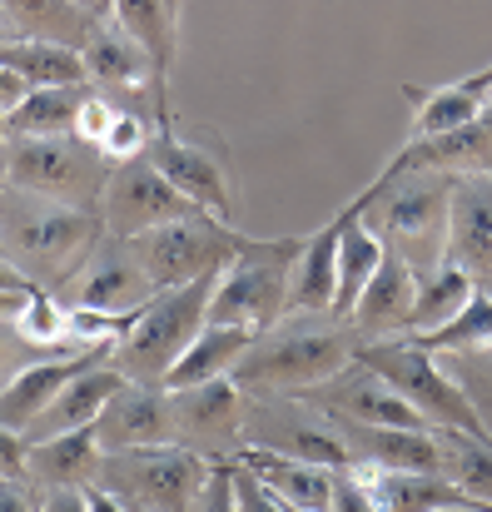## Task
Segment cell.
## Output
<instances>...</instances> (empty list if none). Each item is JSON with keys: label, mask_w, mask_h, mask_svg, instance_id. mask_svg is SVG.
<instances>
[{"label": "cell", "mask_w": 492, "mask_h": 512, "mask_svg": "<svg viewBox=\"0 0 492 512\" xmlns=\"http://www.w3.org/2000/svg\"><path fill=\"white\" fill-rule=\"evenodd\" d=\"M105 219L100 209H75L55 204L30 189H5L0 194V249L5 259L35 284V289H70L90 254L105 244Z\"/></svg>", "instance_id": "6da1fadb"}, {"label": "cell", "mask_w": 492, "mask_h": 512, "mask_svg": "<svg viewBox=\"0 0 492 512\" xmlns=\"http://www.w3.org/2000/svg\"><path fill=\"white\" fill-rule=\"evenodd\" d=\"M358 358V339L333 314H284L234 363V388L249 398H299Z\"/></svg>", "instance_id": "7a4b0ae2"}, {"label": "cell", "mask_w": 492, "mask_h": 512, "mask_svg": "<svg viewBox=\"0 0 492 512\" xmlns=\"http://www.w3.org/2000/svg\"><path fill=\"white\" fill-rule=\"evenodd\" d=\"M458 174L413 170V174H378L353 204L358 219L398 254L413 274H428L448 254V204H453Z\"/></svg>", "instance_id": "3957f363"}, {"label": "cell", "mask_w": 492, "mask_h": 512, "mask_svg": "<svg viewBox=\"0 0 492 512\" xmlns=\"http://www.w3.org/2000/svg\"><path fill=\"white\" fill-rule=\"evenodd\" d=\"M214 279H219V274L155 294V299L140 309L135 329L110 348V363H115L130 383L164 388V373L179 363V353L199 339L204 324H209V294H214Z\"/></svg>", "instance_id": "277c9868"}, {"label": "cell", "mask_w": 492, "mask_h": 512, "mask_svg": "<svg viewBox=\"0 0 492 512\" xmlns=\"http://www.w3.org/2000/svg\"><path fill=\"white\" fill-rule=\"evenodd\" d=\"M358 363L373 368L393 393H403L433 428H458V433H473V438H492L488 423L478 418L473 398L463 393V383L418 343L408 339H378V343H358Z\"/></svg>", "instance_id": "5b68a950"}, {"label": "cell", "mask_w": 492, "mask_h": 512, "mask_svg": "<svg viewBox=\"0 0 492 512\" xmlns=\"http://www.w3.org/2000/svg\"><path fill=\"white\" fill-rule=\"evenodd\" d=\"M304 239H249V249L214 279L209 294V324H244V329H274L289 314V274Z\"/></svg>", "instance_id": "8992f818"}, {"label": "cell", "mask_w": 492, "mask_h": 512, "mask_svg": "<svg viewBox=\"0 0 492 512\" xmlns=\"http://www.w3.org/2000/svg\"><path fill=\"white\" fill-rule=\"evenodd\" d=\"M209 458H199L184 443H155V448H120L105 453L100 463V488L115 493L120 503L135 512H189L204 478H209Z\"/></svg>", "instance_id": "52a82bcc"}, {"label": "cell", "mask_w": 492, "mask_h": 512, "mask_svg": "<svg viewBox=\"0 0 492 512\" xmlns=\"http://www.w3.org/2000/svg\"><path fill=\"white\" fill-rule=\"evenodd\" d=\"M135 264L150 274L155 289H179V284H194V279H209V274H224L244 249L249 239L234 234L229 224H219L214 214H189V219H174L160 229H145L135 239H125Z\"/></svg>", "instance_id": "ba28073f"}, {"label": "cell", "mask_w": 492, "mask_h": 512, "mask_svg": "<svg viewBox=\"0 0 492 512\" xmlns=\"http://www.w3.org/2000/svg\"><path fill=\"white\" fill-rule=\"evenodd\" d=\"M0 160H5V174L15 189H30V194H45L55 204H75V209H100V189L110 179L105 155L75 135H60V140L10 135Z\"/></svg>", "instance_id": "9c48e42d"}, {"label": "cell", "mask_w": 492, "mask_h": 512, "mask_svg": "<svg viewBox=\"0 0 492 512\" xmlns=\"http://www.w3.org/2000/svg\"><path fill=\"white\" fill-rule=\"evenodd\" d=\"M249 398V393H244ZM244 448H264V453H284L299 463H319L343 473L353 463L343 433L333 428V418L319 413L304 398H249L244 403Z\"/></svg>", "instance_id": "30bf717a"}, {"label": "cell", "mask_w": 492, "mask_h": 512, "mask_svg": "<svg viewBox=\"0 0 492 512\" xmlns=\"http://www.w3.org/2000/svg\"><path fill=\"white\" fill-rule=\"evenodd\" d=\"M189 214H204V209L189 204L145 155L130 165H110V179L100 189V219L115 239H135L145 229H160V224L189 219Z\"/></svg>", "instance_id": "8fae6325"}, {"label": "cell", "mask_w": 492, "mask_h": 512, "mask_svg": "<svg viewBox=\"0 0 492 512\" xmlns=\"http://www.w3.org/2000/svg\"><path fill=\"white\" fill-rule=\"evenodd\" d=\"M244 393L234 388V378H209L199 388H179L169 393L174 408V443L194 448L209 463H224L244 448Z\"/></svg>", "instance_id": "7c38bea8"}, {"label": "cell", "mask_w": 492, "mask_h": 512, "mask_svg": "<svg viewBox=\"0 0 492 512\" xmlns=\"http://www.w3.org/2000/svg\"><path fill=\"white\" fill-rule=\"evenodd\" d=\"M304 403H314L319 413L328 418H343V423H373V428H418V433H428L433 423L403 398V393H393L373 368H363L358 358L343 368V373H333L328 383L319 388H309V393H299Z\"/></svg>", "instance_id": "4fadbf2b"}, {"label": "cell", "mask_w": 492, "mask_h": 512, "mask_svg": "<svg viewBox=\"0 0 492 512\" xmlns=\"http://www.w3.org/2000/svg\"><path fill=\"white\" fill-rule=\"evenodd\" d=\"M85 80L100 90V95H110V100H125V95H150L155 105H160L164 125H169V90L160 85V75H155V60L130 40V35H120L110 20H100L95 30H90V40H85Z\"/></svg>", "instance_id": "5bb4252c"}, {"label": "cell", "mask_w": 492, "mask_h": 512, "mask_svg": "<svg viewBox=\"0 0 492 512\" xmlns=\"http://www.w3.org/2000/svg\"><path fill=\"white\" fill-rule=\"evenodd\" d=\"M70 304H85V309H105V314H135L145 309L160 289L150 284V274L135 264L130 244L105 234V244L90 254V264L80 269V279L70 284Z\"/></svg>", "instance_id": "9a60e30c"}, {"label": "cell", "mask_w": 492, "mask_h": 512, "mask_svg": "<svg viewBox=\"0 0 492 512\" xmlns=\"http://www.w3.org/2000/svg\"><path fill=\"white\" fill-rule=\"evenodd\" d=\"M110 348H80V353H45L25 368H15L5 383H0V428H15L25 438V428L55 403V393L90 363H105Z\"/></svg>", "instance_id": "2e32d148"}, {"label": "cell", "mask_w": 492, "mask_h": 512, "mask_svg": "<svg viewBox=\"0 0 492 512\" xmlns=\"http://www.w3.org/2000/svg\"><path fill=\"white\" fill-rule=\"evenodd\" d=\"M145 160H150V165H155V170H160L164 179L189 199V204H199V209H204V214H214L219 224H229V219H234L224 165H219L204 145H189V140H179L174 130H155V140H150Z\"/></svg>", "instance_id": "e0dca14e"}, {"label": "cell", "mask_w": 492, "mask_h": 512, "mask_svg": "<svg viewBox=\"0 0 492 512\" xmlns=\"http://www.w3.org/2000/svg\"><path fill=\"white\" fill-rule=\"evenodd\" d=\"M413 304H418V274H413L398 254H383L378 274L368 279V289L358 294V304L348 309L343 324L353 329L358 343L398 339V334H408Z\"/></svg>", "instance_id": "ac0fdd59"}, {"label": "cell", "mask_w": 492, "mask_h": 512, "mask_svg": "<svg viewBox=\"0 0 492 512\" xmlns=\"http://www.w3.org/2000/svg\"><path fill=\"white\" fill-rule=\"evenodd\" d=\"M95 438L105 453L120 448H155V443H174V408L169 393L150 388V383H125L105 413L95 418Z\"/></svg>", "instance_id": "d6986e66"}, {"label": "cell", "mask_w": 492, "mask_h": 512, "mask_svg": "<svg viewBox=\"0 0 492 512\" xmlns=\"http://www.w3.org/2000/svg\"><path fill=\"white\" fill-rule=\"evenodd\" d=\"M448 264L483 279L492 269V174H458L448 204Z\"/></svg>", "instance_id": "ffe728a7"}, {"label": "cell", "mask_w": 492, "mask_h": 512, "mask_svg": "<svg viewBox=\"0 0 492 512\" xmlns=\"http://www.w3.org/2000/svg\"><path fill=\"white\" fill-rule=\"evenodd\" d=\"M413 170H443V174H492V105L463 130L433 135V140H408L383 174H413Z\"/></svg>", "instance_id": "44dd1931"}, {"label": "cell", "mask_w": 492, "mask_h": 512, "mask_svg": "<svg viewBox=\"0 0 492 512\" xmlns=\"http://www.w3.org/2000/svg\"><path fill=\"white\" fill-rule=\"evenodd\" d=\"M130 378L105 358V363H90V368H80L60 393H55V403L25 428V443H45V438H60V433H75V428H90L100 413H105V403L125 388Z\"/></svg>", "instance_id": "7402d4cb"}, {"label": "cell", "mask_w": 492, "mask_h": 512, "mask_svg": "<svg viewBox=\"0 0 492 512\" xmlns=\"http://www.w3.org/2000/svg\"><path fill=\"white\" fill-rule=\"evenodd\" d=\"M100 463H105V448L95 438V423L75 428V433H60V438H45V443H25V483L40 488V493H50V488H95Z\"/></svg>", "instance_id": "603a6c76"}, {"label": "cell", "mask_w": 492, "mask_h": 512, "mask_svg": "<svg viewBox=\"0 0 492 512\" xmlns=\"http://www.w3.org/2000/svg\"><path fill=\"white\" fill-rule=\"evenodd\" d=\"M418 110H413V125H408V140H433V135H448V130H463L473 125L478 115H488L492 105V65L478 75H463L453 85H433V90H413Z\"/></svg>", "instance_id": "cb8c5ba5"}, {"label": "cell", "mask_w": 492, "mask_h": 512, "mask_svg": "<svg viewBox=\"0 0 492 512\" xmlns=\"http://www.w3.org/2000/svg\"><path fill=\"white\" fill-rule=\"evenodd\" d=\"M234 463H244L284 508L328 512V503H333V468L299 463V458H284V453H264V448H239Z\"/></svg>", "instance_id": "d4e9b609"}, {"label": "cell", "mask_w": 492, "mask_h": 512, "mask_svg": "<svg viewBox=\"0 0 492 512\" xmlns=\"http://www.w3.org/2000/svg\"><path fill=\"white\" fill-rule=\"evenodd\" d=\"M259 339V329H244V324H204V334L179 353V363L164 373V393H179V388H199L209 378H229L234 363L249 353V343Z\"/></svg>", "instance_id": "484cf974"}, {"label": "cell", "mask_w": 492, "mask_h": 512, "mask_svg": "<svg viewBox=\"0 0 492 512\" xmlns=\"http://www.w3.org/2000/svg\"><path fill=\"white\" fill-rule=\"evenodd\" d=\"M338 294V214L314 229L289 274V314H333Z\"/></svg>", "instance_id": "4316f807"}, {"label": "cell", "mask_w": 492, "mask_h": 512, "mask_svg": "<svg viewBox=\"0 0 492 512\" xmlns=\"http://www.w3.org/2000/svg\"><path fill=\"white\" fill-rule=\"evenodd\" d=\"M0 65H5L25 90L90 85V80H85V55H80V50H70V45H50V40L5 35V40H0Z\"/></svg>", "instance_id": "83f0119b"}, {"label": "cell", "mask_w": 492, "mask_h": 512, "mask_svg": "<svg viewBox=\"0 0 492 512\" xmlns=\"http://www.w3.org/2000/svg\"><path fill=\"white\" fill-rule=\"evenodd\" d=\"M0 20H5L10 35L70 45V50H85L90 30L100 25V20H95L90 10H80L75 0H0Z\"/></svg>", "instance_id": "f1b7e54d"}, {"label": "cell", "mask_w": 492, "mask_h": 512, "mask_svg": "<svg viewBox=\"0 0 492 512\" xmlns=\"http://www.w3.org/2000/svg\"><path fill=\"white\" fill-rule=\"evenodd\" d=\"M383 254H388V244L358 219V204L338 209V294H333V319H348V309L358 304V294L378 274Z\"/></svg>", "instance_id": "f546056e"}, {"label": "cell", "mask_w": 492, "mask_h": 512, "mask_svg": "<svg viewBox=\"0 0 492 512\" xmlns=\"http://www.w3.org/2000/svg\"><path fill=\"white\" fill-rule=\"evenodd\" d=\"M110 25L120 35H130L155 60V75H160V85L169 90L174 50H179V10L169 0H115L110 5Z\"/></svg>", "instance_id": "4dcf8cb0"}, {"label": "cell", "mask_w": 492, "mask_h": 512, "mask_svg": "<svg viewBox=\"0 0 492 512\" xmlns=\"http://www.w3.org/2000/svg\"><path fill=\"white\" fill-rule=\"evenodd\" d=\"M90 95V85H65V90H25V100L5 115L10 135L20 140H60L75 135V115L80 100Z\"/></svg>", "instance_id": "1f68e13d"}, {"label": "cell", "mask_w": 492, "mask_h": 512, "mask_svg": "<svg viewBox=\"0 0 492 512\" xmlns=\"http://www.w3.org/2000/svg\"><path fill=\"white\" fill-rule=\"evenodd\" d=\"M478 294V279L458 264H438L428 274H418V304H413V319H408V334H433L443 329L448 319H458L468 309V299Z\"/></svg>", "instance_id": "d6a6232c"}, {"label": "cell", "mask_w": 492, "mask_h": 512, "mask_svg": "<svg viewBox=\"0 0 492 512\" xmlns=\"http://www.w3.org/2000/svg\"><path fill=\"white\" fill-rule=\"evenodd\" d=\"M443 443V473L473 498L492 508V438H473L458 428H433Z\"/></svg>", "instance_id": "836d02e7"}, {"label": "cell", "mask_w": 492, "mask_h": 512, "mask_svg": "<svg viewBox=\"0 0 492 512\" xmlns=\"http://www.w3.org/2000/svg\"><path fill=\"white\" fill-rule=\"evenodd\" d=\"M408 339L418 343V348H428L433 358H448V353H492V299L478 289L458 319H448L433 334H408Z\"/></svg>", "instance_id": "e575fe53"}, {"label": "cell", "mask_w": 492, "mask_h": 512, "mask_svg": "<svg viewBox=\"0 0 492 512\" xmlns=\"http://www.w3.org/2000/svg\"><path fill=\"white\" fill-rule=\"evenodd\" d=\"M65 319H70V304H60L50 289H35L20 314H15V339L30 343V348H45V353H80L70 348V334H65Z\"/></svg>", "instance_id": "d590c367"}, {"label": "cell", "mask_w": 492, "mask_h": 512, "mask_svg": "<svg viewBox=\"0 0 492 512\" xmlns=\"http://www.w3.org/2000/svg\"><path fill=\"white\" fill-rule=\"evenodd\" d=\"M150 140H155L150 115L115 105V120H110V130H105V140H100V155H105V165H130V160H140V155L150 150Z\"/></svg>", "instance_id": "8d00e7d4"}, {"label": "cell", "mask_w": 492, "mask_h": 512, "mask_svg": "<svg viewBox=\"0 0 492 512\" xmlns=\"http://www.w3.org/2000/svg\"><path fill=\"white\" fill-rule=\"evenodd\" d=\"M443 368L463 383V393L473 398L478 418L488 423V433H492V353H448Z\"/></svg>", "instance_id": "74e56055"}, {"label": "cell", "mask_w": 492, "mask_h": 512, "mask_svg": "<svg viewBox=\"0 0 492 512\" xmlns=\"http://www.w3.org/2000/svg\"><path fill=\"white\" fill-rule=\"evenodd\" d=\"M110 120H115V100H110V95H100V90L90 85V95L80 100V115H75V140H85V145H95V150H100V140H105Z\"/></svg>", "instance_id": "f35d334b"}, {"label": "cell", "mask_w": 492, "mask_h": 512, "mask_svg": "<svg viewBox=\"0 0 492 512\" xmlns=\"http://www.w3.org/2000/svg\"><path fill=\"white\" fill-rule=\"evenodd\" d=\"M189 512H239V503H234V458L209 468V478H204V488H199Z\"/></svg>", "instance_id": "ab89813d"}, {"label": "cell", "mask_w": 492, "mask_h": 512, "mask_svg": "<svg viewBox=\"0 0 492 512\" xmlns=\"http://www.w3.org/2000/svg\"><path fill=\"white\" fill-rule=\"evenodd\" d=\"M234 503H239V512H284V503H279L244 463H234Z\"/></svg>", "instance_id": "60d3db41"}, {"label": "cell", "mask_w": 492, "mask_h": 512, "mask_svg": "<svg viewBox=\"0 0 492 512\" xmlns=\"http://www.w3.org/2000/svg\"><path fill=\"white\" fill-rule=\"evenodd\" d=\"M328 512H383L373 503V493L358 483V473L353 468H343V473H333V503Z\"/></svg>", "instance_id": "b9f144b4"}, {"label": "cell", "mask_w": 492, "mask_h": 512, "mask_svg": "<svg viewBox=\"0 0 492 512\" xmlns=\"http://www.w3.org/2000/svg\"><path fill=\"white\" fill-rule=\"evenodd\" d=\"M0 483H25V438L0 428Z\"/></svg>", "instance_id": "7bdbcfd3"}, {"label": "cell", "mask_w": 492, "mask_h": 512, "mask_svg": "<svg viewBox=\"0 0 492 512\" xmlns=\"http://www.w3.org/2000/svg\"><path fill=\"white\" fill-rule=\"evenodd\" d=\"M40 512H90V493L85 488H50L35 498Z\"/></svg>", "instance_id": "ee69618b"}, {"label": "cell", "mask_w": 492, "mask_h": 512, "mask_svg": "<svg viewBox=\"0 0 492 512\" xmlns=\"http://www.w3.org/2000/svg\"><path fill=\"white\" fill-rule=\"evenodd\" d=\"M0 512H40L30 483H0Z\"/></svg>", "instance_id": "f6af8a7d"}, {"label": "cell", "mask_w": 492, "mask_h": 512, "mask_svg": "<svg viewBox=\"0 0 492 512\" xmlns=\"http://www.w3.org/2000/svg\"><path fill=\"white\" fill-rule=\"evenodd\" d=\"M20 100H25V85H20V80H15V75L0 65V115H10Z\"/></svg>", "instance_id": "bcb514c9"}, {"label": "cell", "mask_w": 492, "mask_h": 512, "mask_svg": "<svg viewBox=\"0 0 492 512\" xmlns=\"http://www.w3.org/2000/svg\"><path fill=\"white\" fill-rule=\"evenodd\" d=\"M30 289H35V284H30L10 259H0V294H30Z\"/></svg>", "instance_id": "7dc6e473"}, {"label": "cell", "mask_w": 492, "mask_h": 512, "mask_svg": "<svg viewBox=\"0 0 492 512\" xmlns=\"http://www.w3.org/2000/svg\"><path fill=\"white\" fill-rule=\"evenodd\" d=\"M85 493H90V512H135L130 503H120L115 493H105L100 483H95V488H85Z\"/></svg>", "instance_id": "c3c4849f"}, {"label": "cell", "mask_w": 492, "mask_h": 512, "mask_svg": "<svg viewBox=\"0 0 492 512\" xmlns=\"http://www.w3.org/2000/svg\"><path fill=\"white\" fill-rule=\"evenodd\" d=\"M30 294H35V289H30ZM30 294H0V324H15V314H20V304H25Z\"/></svg>", "instance_id": "681fc988"}, {"label": "cell", "mask_w": 492, "mask_h": 512, "mask_svg": "<svg viewBox=\"0 0 492 512\" xmlns=\"http://www.w3.org/2000/svg\"><path fill=\"white\" fill-rule=\"evenodd\" d=\"M75 5H80V10H90L95 20H110V5H115V0H75Z\"/></svg>", "instance_id": "f907efd6"}, {"label": "cell", "mask_w": 492, "mask_h": 512, "mask_svg": "<svg viewBox=\"0 0 492 512\" xmlns=\"http://www.w3.org/2000/svg\"><path fill=\"white\" fill-rule=\"evenodd\" d=\"M10 339H15V329H10V324H0V353L10 348Z\"/></svg>", "instance_id": "816d5d0a"}, {"label": "cell", "mask_w": 492, "mask_h": 512, "mask_svg": "<svg viewBox=\"0 0 492 512\" xmlns=\"http://www.w3.org/2000/svg\"><path fill=\"white\" fill-rule=\"evenodd\" d=\"M478 289H483V294H488V299H492V269H488V274H483V279H478Z\"/></svg>", "instance_id": "f5cc1de1"}, {"label": "cell", "mask_w": 492, "mask_h": 512, "mask_svg": "<svg viewBox=\"0 0 492 512\" xmlns=\"http://www.w3.org/2000/svg\"><path fill=\"white\" fill-rule=\"evenodd\" d=\"M5 140H10V125H5V115H0V150H5Z\"/></svg>", "instance_id": "db71d44e"}, {"label": "cell", "mask_w": 492, "mask_h": 512, "mask_svg": "<svg viewBox=\"0 0 492 512\" xmlns=\"http://www.w3.org/2000/svg\"><path fill=\"white\" fill-rule=\"evenodd\" d=\"M10 189V174H5V160H0V194Z\"/></svg>", "instance_id": "11a10c76"}, {"label": "cell", "mask_w": 492, "mask_h": 512, "mask_svg": "<svg viewBox=\"0 0 492 512\" xmlns=\"http://www.w3.org/2000/svg\"><path fill=\"white\" fill-rule=\"evenodd\" d=\"M284 512H309V508H284Z\"/></svg>", "instance_id": "9f6ffc18"}, {"label": "cell", "mask_w": 492, "mask_h": 512, "mask_svg": "<svg viewBox=\"0 0 492 512\" xmlns=\"http://www.w3.org/2000/svg\"><path fill=\"white\" fill-rule=\"evenodd\" d=\"M0 259H5V249H0Z\"/></svg>", "instance_id": "6f0895ef"}]
</instances>
